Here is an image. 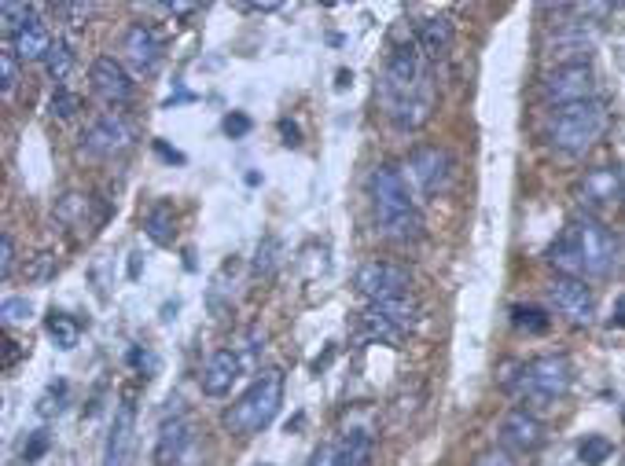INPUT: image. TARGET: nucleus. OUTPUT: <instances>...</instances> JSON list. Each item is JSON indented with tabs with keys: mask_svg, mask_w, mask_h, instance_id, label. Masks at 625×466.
Listing matches in <instances>:
<instances>
[{
	"mask_svg": "<svg viewBox=\"0 0 625 466\" xmlns=\"http://www.w3.org/2000/svg\"><path fill=\"white\" fill-rule=\"evenodd\" d=\"M549 261L559 275L570 279H603L618 264V239L610 228L589 213H578L563 224L556 243L549 246Z\"/></svg>",
	"mask_w": 625,
	"mask_h": 466,
	"instance_id": "nucleus-1",
	"label": "nucleus"
},
{
	"mask_svg": "<svg viewBox=\"0 0 625 466\" xmlns=\"http://www.w3.org/2000/svg\"><path fill=\"white\" fill-rule=\"evenodd\" d=\"M372 203H376V224L394 243H419L423 239V213L416 195L408 192V180L398 165L383 162L372 173Z\"/></svg>",
	"mask_w": 625,
	"mask_h": 466,
	"instance_id": "nucleus-2",
	"label": "nucleus"
},
{
	"mask_svg": "<svg viewBox=\"0 0 625 466\" xmlns=\"http://www.w3.org/2000/svg\"><path fill=\"white\" fill-rule=\"evenodd\" d=\"M570 386H574V363H570V356H563V352L533 356V360L519 363L515 375L504 382V390H508L511 397H519V401H526V404H541V408L563 401V397L570 393Z\"/></svg>",
	"mask_w": 625,
	"mask_h": 466,
	"instance_id": "nucleus-3",
	"label": "nucleus"
},
{
	"mask_svg": "<svg viewBox=\"0 0 625 466\" xmlns=\"http://www.w3.org/2000/svg\"><path fill=\"white\" fill-rule=\"evenodd\" d=\"M280 404H284V375L277 367H269V371H261L250 382V390L225 411V430L232 437H254L277 419Z\"/></svg>",
	"mask_w": 625,
	"mask_h": 466,
	"instance_id": "nucleus-4",
	"label": "nucleus"
},
{
	"mask_svg": "<svg viewBox=\"0 0 625 466\" xmlns=\"http://www.w3.org/2000/svg\"><path fill=\"white\" fill-rule=\"evenodd\" d=\"M607 129V111L600 100H581L570 107H556L549 122V144L563 154H585Z\"/></svg>",
	"mask_w": 625,
	"mask_h": 466,
	"instance_id": "nucleus-5",
	"label": "nucleus"
},
{
	"mask_svg": "<svg viewBox=\"0 0 625 466\" xmlns=\"http://www.w3.org/2000/svg\"><path fill=\"white\" fill-rule=\"evenodd\" d=\"M383 104H387V114L416 96H427L423 92V55L419 48L408 41V45H398L390 55H387V70H383Z\"/></svg>",
	"mask_w": 625,
	"mask_h": 466,
	"instance_id": "nucleus-6",
	"label": "nucleus"
},
{
	"mask_svg": "<svg viewBox=\"0 0 625 466\" xmlns=\"http://www.w3.org/2000/svg\"><path fill=\"white\" fill-rule=\"evenodd\" d=\"M416 323H419V302L412 294L368 302V309L361 312V327L376 342H401Z\"/></svg>",
	"mask_w": 625,
	"mask_h": 466,
	"instance_id": "nucleus-7",
	"label": "nucleus"
},
{
	"mask_svg": "<svg viewBox=\"0 0 625 466\" xmlns=\"http://www.w3.org/2000/svg\"><path fill=\"white\" fill-rule=\"evenodd\" d=\"M408 176L412 180V188L419 199H438L441 192H449V183H453V173H457V162L453 154L438 147V144H423L408 154Z\"/></svg>",
	"mask_w": 625,
	"mask_h": 466,
	"instance_id": "nucleus-8",
	"label": "nucleus"
},
{
	"mask_svg": "<svg viewBox=\"0 0 625 466\" xmlns=\"http://www.w3.org/2000/svg\"><path fill=\"white\" fill-rule=\"evenodd\" d=\"M412 287V272L401 261L390 257H368L361 268L353 272V291L368 298V302H383V298H401Z\"/></svg>",
	"mask_w": 625,
	"mask_h": 466,
	"instance_id": "nucleus-9",
	"label": "nucleus"
},
{
	"mask_svg": "<svg viewBox=\"0 0 625 466\" xmlns=\"http://www.w3.org/2000/svg\"><path fill=\"white\" fill-rule=\"evenodd\" d=\"M578 203L596 221H600V213L618 210L625 203V180H621V173L614 165H600V169L585 173L581 183H578Z\"/></svg>",
	"mask_w": 625,
	"mask_h": 466,
	"instance_id": "nucleus-10",
	"label": "nucleus"
},
{
	"mask_svg": "<svg viewBox=\"0 0 625 466\" xmlns=\"http://www.w3.org/2000/svg\"><path fill=\"white\" fill-rule=\"evenodd\" d=\"M549 302L559 316H567L578 327H589L596 320V294L585 279H570V275H556L549 283Z\"/></svg>",
	"mask_w": 625,
	"mask_h": 466,
	"instance_id": "nucleus-11",
	"label": "nucleus"
},
{
	"mask_svg": "<svg viewBox=\"0 0 625 466\" xmlns=\"http://www.w3.org/2000/svg\"><path fill=\"white\" fill-rule=\"evenodd\" d=\"M541 92L552 107H570V104H581V100H596V77H592V66H559V70H549L545 81H541Z\"/></svg>",
	"mask_w": 625,
	"mask_h": 466,
	"instance_id": "nucleus-12",
	"label": "nucleus"
},
{
	"mask_svg": "<svg viewBox=\"0 0 625 466\" xmlns=\"http://www.w3.org/2000/svg\"><path fill=\"white\" fill-rule=\"evenodd\" d=\"M592 45H596V37L585 34V23H563L549 37V45H545V63H549V70H559V66H589Z\"/></svg>",
	"mask_w": 625,
	"mask_h": 466,
	"instance_id": "nucleus-13",
	"label": "nucleus"
},
{
	"mask_svg": "<svg viewBox=\"0 0 625 466\" xmlns=\"http://www.w3.org/2000/svg\"><path fill=\"white\" fill-rule=\"evenodd\" d=\"M196 426L192 419H166L155 444V466H196Z\"/></svg>",
	"mask_w": 625,
	"mask_h": 466,
	"instance_id": "nucleus-14",
	"label": "nucleus"
},
{
	"mask_svg": "<svg viewBox=\"0 0 625 466\" xmlns=\"http://www.w3.org/2000/svg\"><path fill=\"white\" fill-rule=\"evenodd\" d=\"M545 444V422L526 411V408H515L504 415L500 422V448L511 451V455H529V451H538Z\"/></svg>",
	"mask_w": 625,
	"mask_h": 466,
	"instance_id": "nucleus-15",
	"label": "nucleus"
},
{
	"mask_svg": "<svg viewBox=\"0 0 625 466\" xmlns=\"http://www.w3.org/2000/svg\"><path fill=\"white\" fill-rule=\"evenodd\" d=\"M129 144H133V129L118 114H104V118H96L93 125L81 133V151L96 154V158H111V154L126 151Z\"/></svg>",
	"mask_w": 625,
	"mask_h": 466,
	"instance_id": "nucleus-16",
	"label": "nucleus"
},
{
	"mask_svg": "<svg viewBox=\"0 0 625 466\" xmlns=\"http://www.w3.org/2000/svg\"><path fill=\"white\" fill-rule=\"evenodd\" d=\"M122 55H126V63H129L136 74L151 77V74H158L166 52H162V41H158V34H155L151 26L133 23V26L126 30V37H122Z\"/></svg>",
	"mask_w": 625,
	"mask_h": 466,
	"instance_id": "nucleus-17",
	"label": "nucleus"
},
{
	"mask_svg": "<svg viewBox=\"0 0 625 466\" xmlns=\"http://www.w3.org/2000/svg\"><path fill=\"white\" fill-rule=\"evenodd\" d=\"M93 88H96V96L104 104H111V107H126L133 100V77L115 55H100L93 63Z\"/></svg>",
	"mask_w": 625,
	"mask_h": 466,
	"instance_id": "nucleus-18",
	"label": "nucleus"
},
{
	"mask_svg": "<svg viewBox=\"0 0 625 466\" xmlns=\"http://www.w3.org/2000/svg\"><path fill=\"white\" fill-rule=\"evenodd\" d=\"M239 375H243V360H239V352H236V349H217V352L207 360V367H203L199 386H203L207 397H225V393L236 386Z\"/></svg>",
	"mask_w": 625,
	"mask_h": 466,
	"instance_id": "nucleus-19",
	"label": "nucleus"
},
{
	"mask_svg": "<svg viewBox=\"0 0 625 466\" xmlns=\"http://www.w3.org/2000/svg\"><path fill=\"white\" fill-rule=\"evenodd\" d=\"M133 430H136V408L126 397L115 411V422L107 430V444H104V466H126L129 459V444H133Z\"/></svg>",
	"mask_w": 625,
	"mask_h": 466,
	"instance_id": "nucleus-20",
	"label": "nucleus"
},
{
	"mask_svg": "<svg viewBox=\"0 0 625 466\" xmlns=\"http://www.w3.org/2000/svg\"><path fill=\"white\" fill-rule=\"evenodd\" d=\"M453 37H457L453 19L434 15V19H423V26H419V34H416V48H419V55H423L427 63H441L445 55L453 52Z\"/></svg>",
	"mask_w": 625,
	"mask_h": 466,
	"instance_id": "nucleus-21",
	"label": "nucleus"
},
{
	"mask_svg": "<svg viewBox=\"0 0 625 466\" xmlns=\"http://www.w3.org/2000/svg\"><path fill=\"white\" fill-rule=\"evenodd\" d=\"M12 52L19 55V63H41V59H48V52H52V45H55V37H52V30H48V23L41 19V15H34L12 41Z\"/></svg>",
	"mask_w": 625,
	"mask_h": 466,
	"instance_id": "nucleus-22",
	"label": "nucleus"
},
{
	"mask_svg": "<svg viewBox=\"0 0 625 466\" xmlns=\"http://www.w3.org/2000/svg\"><path fill=\"white\" fill-rule=\"evenodd\" d=\"M335 466H368L372 462V433L365 430H349L331 444Z\"/></svg>",
	"mask_w": 625,
	"mask_h": 466,
	"instance_id": "nucleus-23",
	"label": "nucleus"
},
{
	"mask_svg": "<svg viewBox=\"0 0 625 466\" xmlns=\"http://www.w3.org/2000/svg\"><path fill=\"white\" fill-rule=\"evenodd\" d=\"M45 331H48V338L55 342V349H63V352H70L74 345H77V338H81V327L66 316V312H48V320H45Z\"/></svg>",
	"mask_w": 625,
	"mask_h": 466,
	"instance_id": "nucleus-24",
	"label": "nucleus"
},
{
	"mask_svg": "<svg viewBox=\"0 0 625 466\" xmlns=\"http://www.w3.org/2000/svg\"><path fill=\"white\" fill-rule=\"evenodd\" d=\"M511 323L519 331H526V334H549L552 316L545 309H538V305H511Z\"/></svg>",
	"mask_w": 625,
	"mask_h": 466,
	"instance_id": "nucleus-25",
	"label": "nucleus"
},
{
	"mask_svg": "<svg viewBox=\"0 0 625 466\" xmlns=\"http://www.w3.org/2000/svg\"><path fill=\"white\" fill-rule=\"evenodd\" d=\"M144 232H147V239L151 243H158V246H169L173 243V210L169 206H155L147 217H144Z\"/></svg>",
	"mask_w": 625,
	"mask_h": 466,
	"instance_id": "nucleus-26",
	"label": "nucleus"
},
{
	"mask_svg": "<svg viewBox=\"0 0 625 466\" xmlns=\"http://www.w3.org/2000/svg\"><path fill=\"white\" fill-rule=\"evenodd\" d=\"M70 66H74V48H70L63 37H55V45H52V52H48V59H45V70H48L52 81H66Z\"/></svg>",
	"mask_w": 625,
	"mask_h": 466,
	"instance_id": "nucleus-27",
	"label": "nucleus"
},
{
	"mask_svg": "<svg viewBox=\"0 0 625 466\" xmlns=\"http://www.w3.org/2000/svg\"><path fill=\"white\" fill-rule=\"evenodd\" d=\"M85 107V100L77 96V92H70V88H55V96H52V104H48V111H52V118H59V122H70V118H77V111Z\"/></svg>",
	"mask_w": 625,
	"mask_h": 466,
	"instance_id": "nucleus-28",
	"label": "nucleus"
},
{
	"mask_svg": "<svg viewBox=\"0 0 625 466\" xmlns=\"http://www.w3.org/2000/svg\"><path fill=\"white\" fill-rule=\"evenodd\" d=\"M15 84H19V55L12 52V45H5L0 48V92L12 96Z\"/></svg>",
	"mask_w": 625,
	"mask_h": 466,
	"instance_id": "nucleus-29",
	"label": "nucleus"
},
{
	"mask_svg": "<svg viewBox=\"0 0 625 466\" xmlns=\"http://www.w3.org/2000/svg\"><path fill=\"white\" fill-rule=\"evenodd\" d=\"M0 15H5V34L15 37V34L37 15V8H30V5H12V0H8V5H0Z\"/></svg>",
	"mask_w": 625,
	"mask_h": 466,
	"instance_id": "nucleus-30",
	"label": "nucleus"
},
{
	"mask_svg": "<svg viewBox=\"0 0 625 466\" xmlns=\"http://www.w3.org/2000/svg\"><path fill=\"white\" fill-rule=\"evenodd\" d=\"M578 455H581L585 466H603L607 455H610V441L607 437H585L581 448H578Z\"/></svg>",
	"mask_w": 625,
	"mask_h": 466,
	"instance_id": "nucleus-31",
	"label": "nucleus"
},
{
	"mask_svg": "<svg viewBox=\"0 0 625 466\" xmlns=\"http://www.w3.org/2000/svg\"><path fill=\"white\" fill-rule=\"evenodd\" d=\"M277 261H280V243L277 239H265L257 246V257H254V275H273Z\"/></svg>",
	"mask_w": 625,
	"mask_h": 466,
	"instance_id": "nucleus-32",
	"label": "nucleus"
},
{
	"mask_svg": "<svg viewBox=\"0 0 625 466\" xmlns=\"http://www.w3.org/2000/svg\"><path fill=\"white\" fill-rule=\"evenodd\" d=\"M0 316H5V323H26L34 316V305L26 298H5V305H0Z\"/></svg>",
	"mask_w": 625,
	"mask_h": 466,
	"instance_id": "nucleus-33",
	"label": "nucleus"
},
{
	"mask_svg": "<svg viewBox=\"0 0 625 466\" xmlns=\"http://www.w3.org/2000/svg\"><path fill=\"white\" fill-rule=\"evenodd\" d=\"M48 441H52V437H48V430H37V433H34V437L23 444V459H26V462L41 459V455L48 451Z\"/></svg>",
	"mask_w": 625,
	"mask_h": 466,
	"instance_id": "nucleus-34",
	"label": "nucleus"
},
{
	"mask_svg": "<svg viewBox=\"0 0 625 466\" xmlns=\"http://www.w3.org/2000/svg\"><path fill=\"white\" fill-rule=\"evenodd\" d=\"M475 466H515V455L504 451V448H489V451H482L475 459Z\"/></svg>",
	"mask_w": 625,
	"mask_h": 466,
	"instance_id": "nucleus-35",
	"label": "nucleus"
},
{
	"mask_svg": "<svg viewBox=\"0 0 625 466\" xmlns=\"http://www.w3.org/2000/svg\"><path fill=\"white\" fill-rule=\"evenodd\" d=\"M12 268H15V243H12V235H5L0 239V279H8Z\"/></svg>",
	"mask_w": 625,
	"mask_h": 466,
	"instance_id": "nucleus-36",
	"label": "nucleus"
},
{
	"mask_svg": "<svg viewBox=\"0 0 625 466\" xmlns=\"http://www.w3.org/2000/svg\"><path fill=\"white\" fill-rule=\"evenodd\" d=\"M93 5H63V15L70 19V26H85L88 19H93Z\"/></svg>",
	"mask_w": 625,
	"mask_h": 466,
	"instance_id": "nucleus-37",
	"label": "nucleus"
},
{
	"mask_svg": "<svg viewBox=\"0 0 625 466\" xmlns=\"http://www.w3.org/2000/svg\"><path fill=\"white\" fill-rule=\"evenodd\" d=\"M225 133H228L232 140L247 136V133H250V118H247V114H239V111H232V114L225 118Z\"/></svg>",
	"mask_w": 625,
	"mask_h": 466,
	"instance_id": "nucleus-38",
	"label": "nucleus"
},
{
	"mask_svg": "<svg viewBox=\"0 0 625 466\" xmlns=\"http://www.w3.org/2000/svg\"><path fill=\"white\" fill-rule=\"evenodd\" d=\"M63 393H66V386H63V382H59V386H52V390H48V397L41 401V408H37V411H41V415H52V411H59V408H63V404H59V401H63Z\"/></svg>",
	"mask_w": 625,
	"mask_h": 466,
	"instance_id": "nucleus-39",
	"label": "nucleus"
},
{
	"mask_svg": "<svg viewBox=\"0 0 625 466\" xmlns=\"http://www.w3.org/2000/svg\"><path fill=\"white\" fill-rule=\"evenodd\" d=\"M280 133L287 136V144H298V125H295V122L284 118V122H280Z\"/></svg>",
	"mask_w": 625,
	"mask_h": 466,
	"instance_id": "nucleus-40",
	"label": "nucleus"
},
{
	"mask_svg": "<svg viewBox=\"0 0 625 466\" xmlns=\"http://www.w3.org/2000/svg\"><path fill=\"white\" fill-rule=\"evenodd\" d=\"M162 12H169V15H192L196 5H162Z\"/></svg>",
	"mask_w": 625,
	"mask_h": 466,
	"instance_id": "nucleus-41",
	"label": "nucleus"
},
{
	"mask_svg": "<svg viewBox=\"0 0 625 466\" xmlns=\"http://www.w3.org/2000/svg\"><path fill=\"white\" fill-rule=\"evenodd\" d=\"M155 151H158V154H162V158H169V162H185V154H181V151H169V147H166V144H162V140H158V144H155Z\"/></svg>",
	"mask_w": 625,
	"mask_h": 466,
	"instance_id": "nucleus-42",
	"label": "nucleus"
}]
</instances>
